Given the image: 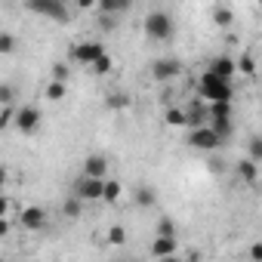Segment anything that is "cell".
Instances as JSON below:
<instances>
[{
  "instance_id": "cell-19",
  "label": "cell",
  "mask_w": 262,
  "mask_h": 262,
  "mask_svg": "<svg viewBox=\"0 0 262 262\" xmlns=\"http://www.w3.org/2000/svg\"><path fill=\"white\" fill-rule=\"evenodd\" d=\"M62 213H65L68 219H77V216L83 213V198H77V194H74V198H68V201L62 204Z\"/></svg>"
},
{
  "instance_id": "cell-33",
  "label": "cell",
  "mask_w": 262,
  "mask_h": 262,
  "mask_svg": "<svg viewBox=\"0 0 262 262\" xmlns=\"http://www.w3.org/2000/svg\"><path fill=\"white\" fill-rule=\"evenodd\" d=\"M247 256H250V259H253V262H262V244H253V247H250V253H247Z\"/></svg>"
},
{
  "instance_id": "cell-29",
  "label": "cell",
  "mask_w": 262,
  "mask_h": 262,
  "mask_svg": "<svg viewBox=\"0 0 262 262\" xmlns=\"http://www.w3.org/2000/svg\"><path fill=\"white\" fill-rule=\"evenodd\" d=\"M158 234H167V237H176V222H173L170 216H164V219L158 222Z\"/></svg>"
},
{
  "instance_id": "cell-3",
  "label": "cell",
  "mask_w": 262,
  "mask_h": 262,
  "mask_svg": "<svg viewBox=\"0 0 262 262\" xmlns=\"http://www.w3.org/2000/svg\"><path fill=\"white\" fill-rule=\"evenodd\" d=\"M222 142H225V139L216 133L213 126H207V123L191 126V136H188V145H191V148H198V151H216Z\"/></svg>"
},
{
  "instance_id": "cell-35",
  "label": "cell",
  "mask_w": 262,
  "mask_h": 262,
  "mask_svg": "<svg viewBox=\"0 0 262 262\" xmlns=\"http://www.w3.org/2000/svg\"><path fill=\"white\" fill-rule=\"evenodd\" d=\"M7 234H10V219L0 216V237H7Z\"/></svg>"
},
{
  "instance_id": "cell-2",
  "label": "cell",
  "mask_w": 262,
  "mask_h": 262,
  "mask_svg": "<svg viewBox=\"0 0 262 262\" xmlns=\"http://www.w3.org/2000/svg\"><path fill=\"white\" fill-rule=\"evenodd\" d=\"M142 28H145V37H148V40H170V37L176 34L173 19H170L167 13H161V10L148 13L145 22H142Z\"/></svg>"
},
{
  "instance_id": "cell-20",
  "label": "cell",
  "mask_w": 262,
  "mask_h": 262,
  "mask_svg": "<svg viewBox=\"0 0 262 262\" xmlns=\"http://www.w3.org/2000/svg\"><path fill=\"white\" fill-rule=\"evenodd\" d=\"M210 126L216 129L222 139H228V136H231V117H210Z\"/></svg>"
},
{
  "instance_id": "cell-28",
  "label": "cell",
  "mask_w": 262,
  "mask_h": 262,
  "mask_svg": "<svg viewBox=\"0 0 262 262\" xmlns=\"http://www.w3.org/2000/svg\"><path fill=\"white\" fill-rule=\"evenodd\" d=\"M237 71H244V74H253V71H256V59H253L250 53H244V56L237 59Z\"/></svg>"
},
{
  "instance_id": "cell-1",
  "label": "cell",
  "mask_w": 262,
  "mask_h": 262,
  "mask_svg": "<svg viewBox=\"0 0 262 262\" xmlns=\"http://www.w3.org/2000/svg\"><path fill=\"white\" fill-rule=\"evenodd\" d=\"M198 93H201L207 102H231L234 86H231V77H222V74H216V71L207 68V74H204L201 83H198Z\"/></svg>"
},
{
  "instance_id": "cell-16",
  "label": "cell",
  "mask_w": 262,
  "mask_h": 262,
  "mask_svg": "<svg viewBox=\"0 0 262 262\" xmlns=\"http://www.w3.org/2000/svg\"><path fill=\"white\" fill-rule=\"evenodd\" d=\"M133 198H136L139 207H155V201H158L151 185H139V188H133Z\"/></svg>"
},
{
  "instance_id": "cell-11",
  "label": "cell",
  "mask_w": 262,
  "mask_h": 262,
  "mask_svg": "<svg viewBox=\"0 0 262 262\" xmlns=\"http://www.w3.org/2000/svg\"><path fill=\"white\" fill-rule=\"evenodd\" d=\"M210 71H216V74H222V77H231V74L237 71V62H234L231 56H216V59H210Z\"/></svg>"
},
{
  "instance_id": "cell-32",
  "label": "cell",
  "mask_w": 262,
  "mask_h": 262,
  "mask_svg": "<svg viewBox=\"0 0 262 262\" xmlns=\"http://www.w3.org/2000/svg\"><path fill=\"white\" fill-rule=\"evenodd\" d=\"M53 77H56V80H68V65H65V62H56V65H53Z\"/></svg>"
},
{
  "instance_id": "cell-5",
  "label": "cell",
  "mask_w": 262,
  "mask_h": 262,
  "mask_svg": "<svg viewBox=\"0 0 262 262\" xmlns=\"http://www.w3.org/2000/svg\"><path fill=\"white\" fill-rule=\"evenodd\" d=\"M71 191L77 198H83V201H102V194H105V176H86L83 173V176L74 179Z\"/></svg>"
},
{
  "instance_id": "cell-30",
  "label": "cell",
  "mask_w": 262,
  "mask_h": 262,
  "mask_svg": "<svg viewBox=\"0 0 262 262\" xmlns=\"http://www.w3.org/2000/svg\"><path fill=\"white\" fill-rule=\"evenodd\" d=\"M129 105V96L123 93H108V108H126Z\"/></svg>"
},
{
  "instance_id": "cell-22",
  "label": "cell",
  "mask_w": 262,
  "mask_h": 262,
  "mask_svg": "<svg viewBox=\"0 0 262 262\" xmlns=\"http://www.w3.org/2000/svg\"><path fill=\"white\" fill-rule=\"evenodd\" d=\"M247 158H253V161H259V164H262V136L247 139Z\"/></svg>"
},
{
  "instance_id": "cell-25",
  "label": "cell",
  "mask_w": 262,
  "mask_h": 262,
  "mask_svg": "<svg viewBox=\"0 0 262 262\" xmlns=\"http://www.w3.org/2000/svg\"><path fill=\"white\" fill-rule=\"evenodd\" d=\"M210 117H231V102H210Z\"/></svg>"
},
{
  "instance_id": "cell-12",
  "label": "cell",
  "mask_w": 262,
  "mask_h": 262,
  "mask_svg": "<svg viewBox=\"0 0 262 262\" xmlns=\"http://www.w3.org/2000/svg\"><path fill=\"white\" fill-rule=\"evenodd\" d=\"M237 176H241L247 185H253V182L259 179V161H253V158H244V161L237 164Z\"/></svg>"
},
{
  "instance_id": "cell-24",
  "label": "cell",
  "mask_w": 262,
  "mask_h": 262,
  "mask_svg": "<svg viewBox=\"0 0 262 262\" xmlns=\"http://www.w3.org/2000/svg\"><path fill=\"white\" fill-rule=\"evenodd\" d=\"M16 114H19V111L13 108V102H10V105H4V111H0V129H7L10 123H16Z\"/></svg>"
},
{
  "instance_id": "cell-6",
  "label": "cell",
  "mask_w": 262,
  "mask_h": 262,
  "mask_svg": "<svg viewBox=\"0 0 262 262\" xmlns=\"http://www.w3.org/2000/svg\"><path fill=\"white\" fill-rule=\"evenodd\" d=\"M102 53H105L102 40H83V43H74V47H71V59H74L77 65H86V68H90Z\"/></svg>"
},
{
  "instance_id": "cell-23",
  "label": "cell",
  "mask_w": 262,
  "mask_h": 262,
  "mask_svg": "<svg viewBox=\"0 0 262 262\" xmlns=\"http://www.w3.org/2000/svg\"><path fill=\"white\" fill-rule=\"evenodd\" d=\"M90 71H93V74H108V71H111V56H108V53H102V56L90 65Z\"/></svg>"
},
{
  "instance_id": "cell-21",
  "label": "cell",
  "mask_w": 262,
  "mask_h": 262,
  "mask_svg": "<svg viewBox=\"0 0 262 262\" xmlns=\"http://www.w3.org/2000/svg\"><path fill=\"white\" fill-rule=\"evenodd\" d=\"M213 22H216L219 28H231V22H234V13H231V10H225V7H219V10L213 13Z\"/></svg>"
},
{
  "instance_id": "cell-9",
  "label": "cell",
  "mask_w": 262,
  "mask_h": 262,
  "mask_svg": "<svg viewBox=\"0 0 262 262\" xmlns=\"http://www.w3.org/2000/svg\"><path fill=\"white\" fill-rule=\"evenodd\" d=\"M16 126L22 129L25 136H28V133H34V129L40 126V111H37L34 105H25V108H19V114H16Z\"/></svg>"
},
{
  "instance_id": "cell-27",
  "label": "cell",
  "mask_w": 262,
  "mask_h": 262,
  "mask_svg": "<svg viewBox=\"0 0 262 262\" xmlns=\"http://www.w3.org/2000/svg\"><path fill=\"white\" fill-rule=\"evenodd\" d=\"M16 50V37L10 34V31H4V34H0V53H4V56H10Z\"/></svg>"
},
{
  "instance_id": "cell-38",
  "label": "cell",
  "mask_w": 262,
  "mask_h": 262,
  "mask_svg": "<svg viewBox=\"0 0 262 262\" xmlns=\"http://www.w3.org/2000/svg\"><path fill=\"white\" fill-rule=\"evenodd\" d=\"M129 7H133V0H120V7H117V13H126Z\"/></svg>"
},
{
  "instance_id": "cell-10",
  "label": "cell",
  "mask_w": 262,
  "mask_h": 262,
  "mask_svg": "<svg viewBox=\"0 0 262 262\" xmlns=\"http://www.w3.org/2000/svg\"><path fill=\"white\" fill-rule=\"evenodd\" d=\"M176 247H179V241H176V237H167V234H158L148 253H151L155 259H167V256H173V253H176Z\"/></svg>"
},
{
  "instance_id": "cell-37",
  "label": "cell",
  "mask_w": 262,
  "mask_h": 262,
  "mask_svg": "<svg viewBox=\"0 0 262 262\" xmlns=\"http://www.w3.org/2000/svg\"><path fill=\"white\" fill-rule=\"evenodd\" d=\"M0 216H10V198H0Z\"/></svg>"
},
{
  "instance_id": "cell-8",
  "label": "cell",
  "mask_w": 262,
  "mask_h": 262,
  "mask_svg": "<svg viewBox=\"0 0 262 262\" xmlns=\"http://www.w3.org/2000/svg\"><path fill=\"white\" fill-rule=\"evenodd\" d=\"M19 219H22V228H25V231H40V228L47 225V210L31 204V207H25V210H22V216H19Z\"/></svg>"
},
{
  "instance_id": "cell-36",
  "label": "cell",
  "mask_w": 262,
  "mask_h": 262,
  "mask_svg": "<svg viewBox=\"0 0 262 262\" xmlns=\"http://www.w3.org/2000/svg\"><path fill=\"white\" fill-rule=\"evenodd\" d=\"M77 7L80 10H93V7H99V0H77Z\"/></svg>"
},
{
  "instance_id": "cell-7",
  "label": "cell",
  "mask_w": 262,
  "mask_h": 262,
  "mask_svg": "<svg viewBox=\"0 0 262 262\" xmlns=\"http://www.w3.org/2000/svg\"><path fill=\"white\" fill-rule=\"evenodd\" d=\"M179 74H182V62H179V59H158V62L151 65V77L161 80V83L176 80Z\"/></svg>"
},
{
  "instance_id": "cell-26",
  "label": "cell",
  "mask_w": 262,
  "mask_h": 262,
  "mask_svg": "<svg viewBox=\"0 0 262 262\" xmlns=\"http://www.w3.org/2000/svg\"><path fill=\"white\" fill-rule=\"evenodd\" d=\"M123 241H126V228H123V225H111V228H108V244L120 247Z\"/></svg>"
},
{
  "instance_id": "cell-14",
  "label": "cell",
  "mask_w": 262,
  "mask_h": 262,
  "mask_svg": "<svg viewBox=\"0 0 262 262\" xmlns=\"http://www.w3.org/2000/svg\"><path fill=\"white\" fill-rule=\"evenodd\" d=\"M185 111H188V126H201V123L210 117V108H204L201 102H191Z\"/></svg>"
},
{
  "instance_id": "cell-13",
  "label": "cell",
  "mask_w": 262,
  "mask_h": 262,
  "mask_svg": "<svg viewBox=\"0 0 262 262\" xmlns=\"http://www.w3.org/2000/svg\"><path fill=\"white\" fill-rule=\"evenodd\" d=\"M83 173H86V176H105V173H108V161H105L102 155H90V158L83 161Z\"/></svg>"
},
{
  "instance_id": "cell-31",
  "label": "cell",
  "mask_w": 262,
  "mask_h": 262,
  "mask_svg": "<svg viewBox=\"0 0 262 262\" xmlns=\"http://www.w3.org/2000/svg\"><path fill=\"white\" fill-rule=\"evenodd\" d=\"M117 7H120V0H99V13H111V16H117Z\"/></svg>"
},
{
  "instance_id": "cell-34",
  "label": "cell",
  "mask_w": 262,
  "mask_h": 262,
  "mask_svg": "<svg viewBox=\"0 0 262 262\" xmlns=\"http://www.w3.org/2000/svg\"><path fill=\"white\" fill-rule=\"evenodd\" d=\"M0 102H4V105L13 102V86H0Z\"/></svg>"
},
{
  "instance_id": "cell-4",
  "label": "cell",
  "mask_w": 262,
  "mask_h": 262,
  "mask_svg": "<svg viewBox=\"0 0 262 262\" xmlns=\"http://www.w3.org/2000/svg\"><path fill=\"white\" fill-rule=\"evenodd\" d=\"M25 7L43 19H53V22H68V7L65 0H25Z\"/></svg>"
},
{
  "instance_id": "cell-15",
  "label": "cell",
  "mask_w": 262,
  "mask_h": 262,
  "mask_svg": "<svg viewBox=\"0 0 262 262\" xmlns=\"http://www.w3.org/2000/svg\"><path fill=\"white\" fill-rule=\"evenodd\" d=\"M164 120H167V126H188V111L185 108H167Z\"/></svg>"
},
{
  "instance_id": "cell-18",
  "label": "cell",
  "mask_w": 262,
  "mask_h": 262,
  "mask_svg": "<svg viewBox=\"0 0 262 262\" xmlns=\"http://www.w3.org/2000/svg\"><path fill=\"white\" fill-rule=\"evenodd\" d=\"M120 194H123V185L114 182V179H105V194H102V201H105V204H117Z\"/></svg>"
},
{
  "instance_id": "cell-39",
  "label": "cell",
  "mask_w": 262,
  "mask_h": 262,
  "mask_svg": "<svg viewBox=\"0 0 262 262\" xmlns=\"http://www.w3.org/2000/svg\"><path fill=\"white\" fill-rule=\"evenodd\" d=\"M259 4H262V0H259Z\"/></svg>"
},
{
  "instance_id": "cell-17",
  "label": "cell",
  "mask_w": 262,
  "mask_h": 262,
  "mask_svg": "<svg viewBox=\"0 0 262 262\" xmlns=\"http://www.w3.org/2000/svg\"><path fill=\"white\" fill-rule=\"evenodd\" d=\"M43 93H47V99H50V102H59V99H65L68 86H65V80H56V77H53V80L47 83V90H43Z\"/></svg>"
}]
</instances>
